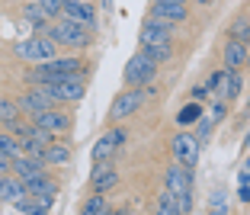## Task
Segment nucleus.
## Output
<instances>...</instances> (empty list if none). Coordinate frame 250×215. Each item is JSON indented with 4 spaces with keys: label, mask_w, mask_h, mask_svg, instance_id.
<instances>
[{
    "label": "nucleus",
    "mask_w": 250,
    "mask_h": 215,
    "mask_svg": "<svg viewBox=\"0 0 250 215\" xmlns=\"http://www.w3.org/2000/svg\"><path fill=\"white\" fill-rule=\"evenodd\" d=\"M87 74V64L77 55H67V58H58L55 55L52 61H42L36 64V71L29 74V84H61V81H74V77Z\"/></svg>",
    "instance_id": "nucleus-1"
},
{
    "label": "nucleus",
    "mask_w": 250,
    "mask_h": 215,
    "mask_svg": "<svg viewBox=\"0 0 250 215\" xmlns=\"http://www.w3.org/2000/svg\"><path fill=\"white\" fill-rule=\"evenodd\" d=\"M48 164H45V157H36V154H16L13 161H10V173H16V177H32V173H42Z\"/></svg>",
    "instance_id": "nucleus-14"
},
{
    "label": "nucleus",
    "mask_w": 250,
    "mask_h": 215,
    "mask_svg": "<svg viewBox=\"0 0 250 215\" xmlns=\"http://www.w3.org/2000/svg\"><path fill=\"white\" fill-rule=\"evenodd\" d=\"M221 58H225V67H237V71H241V67L247 64V42L228 39L225 48H221Z\"/></svg>",
    "instance_id": "nucleus-19"
},
{
    "label": "nucleus",
    "mask_w": 250,
    "mask_h": 215,
    "mask_svg": "<svg viewBox=\"0 0 250 215\" xmlns=\"http://www.w3.org/2000/svg\"><path fill=\"white\" fill-rule=\"evenodd\" d=\"M32 122H36V126L52 129V132H67V129L74 126V122H71V116H67V112H58L55 106H52V109L36 112V116H32Z\"/></svg>",
    "instance_id": "nucleus-16"
},
{
    "label": "nucleus",
    "mask_w": 250,
    "mask_h": 215,
    "mask_svg": "<svg viewBox=\"0 0 250 215\" xmlns=\"http://www.w3.org/2000/svg\"><path fill=\"white\" fill-rule=\"evenodd\" d=\"M199 3H202V7H208V3H212V0H199Z\"/></svg>",
    "instance_id": "nucleus-38"
},
{
    "label": "nucleus",
    "mask_w": 250,
    "mask_h": 215,
    "mask_svg": "<svg viewBox=\"0 0 250 215\" xmlns=\"http://www.w3.org/2000/svg\"><path fill=\"white\" fill-rule=\"evenodd\" d=\"M48 36L64 48H90L93 45V29H87L77 20H67V16H61V22L48 26Z\"/></svg>",
    "instance_id": "nucleus-3"
},
{
    "label": "nucleus",
    "mask_w": 250,
    "mask_h": 215,
    "mask_svg": "<svg viewBox=\"0 0 250 215\" xmlns=\"http://www.w3.org/2000/svg\"><path fill=\"white\" fill-rule=\"evenodd\" d=\"M55 103H58V100L52 97V87H48V84H32V90H26L22 97H16L20 112H29V116H36V112H42V109H52Z\"/></svg>",
    "instance_id": "nucleus-7"
},
{
    "label": "nucleus",
    "mask_w": 250,
    "mask_h": 215,
    "mask_svg": "<svg viewBox=\"0 0 250 215\" xmlns=\"http://www.w3.org/2000/svg\"><path fill=\"white\" fill-rule=\"evenodd\" d=\"M154 77H157V61H151L145 52H135L122 67L125 87H151Z\"/></svg>",
    "instance_id": "nucleus-5"
},
{
    "label": "nucleus",
    "mask_w": 250,
    "mask_h": 215,
    "mask_svg": "<svg viewBox=\"0 0 250 215\" xmlns=\"http://www.w3.org/2000/svg\"><path fill=\"white\" fill-rule=\"evenodd\" d=\"M20 116V106H16V100H7V97H0V126H7L10 119Z\"/></svg>",
    "instance_id": "nucleus-29"
},
{
    "label": "nucleus",
    "mask_w": 250,
    "mask_h": 215,
    "mask_svg": "<svg viewBox=\"0 0 250 215\" xmlns=\"http://www.w3.org/2000/svg\"><path fill=\"white\" fill-rule=\"evenodd\" d=\"M10 161H13V157H7L3 151H0V171H10Z\"/></svg>",
    "instance_id": "nucleus-35"
},
{
    "label": "nucleus",
    "mask_w": 250,
    "mask_h": 215,
    "mask_svg": "<svg viewBox=\"0 0 250 215\" xmlns=\"http://www.w3.org/2000/svg\"><path fill=\"white\" fill-rule=\"evenodd\" d=\"M151 3H164V0H151Z\"/></svg>",
    "instance_id": "nucleus-40"
},
{
    "label": "nucleus",
    "mask_w": 250,
    "mask_h": 215,
    "mask_svg": "<svg viewBox=\"0 0 250 215\" xmlns=\"http://www.w3.org/2000/svg\"><path fill=\"white\" fill-rule=\"evenodd\" d=\"M228 39H237V42H247L250 39V20L247 16H237V20L231 22V36Z\"/></svg>",
    "instance_id": "nucleus-27"
},
{
    "label": "nucleus",
    "mask_w": 250,
    "mask_h": 215,
    "mask_svg": "<svg viewBox=\"0 0 250 215\" xmlns=\"http://www.w3.org/2000/svg\"><path fill=\"white\" fill-rule=\"evenodd\" d=\"M58 48L61 45L55 42L48 32H36V36H29V39H20V42L13 45V55L16 58H22V61H32V64H42V61H52L55 55H58Z\"/></svg>",
    "instance_id": "nucleus-2"
},
{
    "label": "nucleus",
    "mask_w": 250,
    "mask_h": 215,
    "mask_svg": "<svg viewBox=\"0 0 250 215\" xmlns=\"http://www.w3.org/2000/svg\"><path fill=\"white\" fill-rule=\"evenodd\" d=\"M164 183H167V190L173 196H189L192 193V171L189 167H183V164H173L167 173H164Z\"/></svg>",
    "instance_id": "nucleus-10"
},
{
    "label": "nucleus",
    "mask_w": 250,
    "mask_h": 215,
    "mask_svg": "<svg viewBox=\"0 0 250 215\" xmlns=\"http://www.w3.org/2000/svg\"><path fill=\"white\" fill-rule=\"evenodd\" d=\"M0 180H3V177H0Z\"/></svg>",
    "instance_id": "nucleus-41"
},
{
    "label": "nucleus",
    "mask_w": 250,
    "mask_h": 215,
    "mask_svg": "<svg viewBox=\"0 0 250 215\" xmlns=\"http://www.w3.org/2000/svg\"><path fill=\"white\" fill-rule=\"evenodd\" d=\"M22 183H26L29 196H55V193H58V183H55V180L48 177V171L32 173V177H26Z\"/></svg>",
    "instance_id": "nucleus-20"
},
{
    "label": "nucleus",
    "mask_w": 250,
    "mask_h": 215,
    "mask_svg": "<svg viewBox=\"0 0 250 215\" xmlns=\"http://www.w3.org/2000/svg\"><path fill=\"white\" fill-rule=\"evenodd\" d=\"M208 212H228V193H225V190H215V193H212V206H208Z\"/></svg>",
    "instance_id": "nucleus-30"
},
{
    "label": "nucleus",
    "mask_w": 250,
    "mask_h": 215,
    "mask_svg": "<svg viewBox=\"0 0 250 215\" xmlns=\"http://www.w3.org/2000/svg\"><path fill=\"white\" fill-rule=\"evenodd\" d=\"M22 16L32 22V29H36V32H45V29H48V22H55L52 13H48L42 3H36V0H22Z\"/></svg>",
    "instance_id": "nucleus-17"
},
{
    "label": "nucleus",
    "mask_w": 250,
    "mask_h": 215,
    "mask_svg": "<svg viewBox=\"0 0 250 215\" xmlns=\"http://www.w3.org/2000/svg\"><path fill=\"white\" fill-rule=\"evenodd\" d=\"M29 196V190H26V183H22V177H3L0 180V202H20V199H26Z\"/></svg>",
    "instance_id": "nucleus-18"
},
{
    "label": "nucleus",
    "mask_w": 250,
    "mask_h": 215,
    "mask_svg": "<svg viewBox=\"0 0 250 215\" xmlns=\"http://www.w3.org/2000/svg\"><path fill=\"white\" fill-rule=\"evenodd\" d=\"M138 42H141V45L173 42V22H164V20L147 16V22H141V29H138Z\"/></svg>",
    "instance_id": "nucleus-9"
},
{
    "label": "nucleus",
    "mask_w": 250,
    "mask_h": 215,
    "mask_svg": "<svg viewBox=\"0 0 250 215\" xmlns=\"http://www.w3.org/2000/svg\"><path fill=\"white\" fill-rule=\"evenodd\" d=\"M36 3H42L48 13H52V20H61V10H64V0H36Z\"/></svg>",
    "instance_id": "nucleus-31"
},
{
    "label": "nucleus",
    "mask_w": 250,
    "mask_h": 215,
    "mask_svg": "<svg viewBox=\"0 0 250 215\" xmlns=\"http://www.w3.org/2000/svg\"><path fill=\"white\" fill-rule=\"evenodd\" d=\"M116 183H119V173L112 171L106 161H96L93 173H90V186H93V193H106V190H112Z\"/></svg>",
    "instance_id": "nucleus-15"
},
{
    "label": "nucleus",
    "mask_w": 250,
    "mask_h": 215,
    "mask_svg": "<svg viewBox=\"0 0 250 215\" xmlns=\"http://www.w3.org/2000/svg\"><path fill=\"white\" fill-rule=\"evenodd\" d=\"M225 112H228V100H215V106H212V122H221V119H225Z\"/></svg>",
    "instance_id": "nucleus-32"
},
{
    "label": "nucleus",
    "mask_w": 250,
    "mask_h": 215,
    "mask_svg": "<svg viewBox=\"0 0 250 215\" xmlns=\"http://www.w3.org/2000/svg\"><path fill=\"white\" fill-rule=\"evenodd\" d=\"M199 151H202V145H199V138L192 132H177L170 138V154H173V161L189 167V171L199 164Z\"/></svg>",
    "instance_id": "nucleus-6"
},
{
    "label": "nucleus",
    "mask_w": 250,
    "mask_h": 215,
    "mask_svg": "<svg viewBox=\"0 0 250 215\" xmlns=\"http://www.w3.org/2000/svg\"><path fill=\"white\" fill-rule=\"evenodd\" d=\"M52 87V97L58 103H81L83 93H87V84L83 77H74V81H61V84H48Z\"/></svg>",
    "instance_id": "nucleus-13"
},
{
    "label": "nucleus",
    "mask_w": 250,
    "mask_h": 215,
    "mask_svg": "<svg viewBox=\"0 0 250 215\" xmlns=\"http://www.w3.org/2000/svg\"><path fill=\"white\" fill-rule=\"evenodd\" d=\"M67 161H71V148H67V145L52 141V145L45 148V164H67Z\"/></svg>",
    "instance_id": "nucleus-24"
},
{
    "label": "nucleus",
    "mask_w": 250,
    "mask_h": 215,
    "mask_svg": "<svg viewBox=\"0 0 250 215\" xmlns=\"http://www.w3.org/2000/svg\"><path fill=\"white\" fill-rule=\"evenodd\" d=\"M151 16L177 26V22H186V20H189V10H186L183 0H164V3H151Z\"/></svg>",
    "instance_id": "nucleus-11"
},
{
    "label": "nucleus",
    "mask_w": 250,
    "mask_h": 215,
    "mask_svg": "<svg viewBox=\"0 0 250 215\" xmlns=\"http://www.w3.org/2000/svg\"><path fill=\"white\" fill-rule=\"evenodd\" d=\"M125 138H128L125 126H116V129H109V132H103L100 138H96L93 151H90V154H93V161H109V157L125 145Z\"/></svg>",
    "instance_id": "nucleus-8"
},
{
    "label": "nucleus",
    "mask_w": 250,
    "mask_h": 215,
    "mask_svg": "<svg viewBox=\"0 0 250 215\" xmlns=\"http://www.w3.org/2000/svg\"><path fill=\"white\" fill-rule=\"evenodd\" d=\"M154 93H157L154 87H125L122 93L112 100V106H109V122H122V119L135 116Z\"/></svg>",
    "instance_id": "nucleus-4"
},
{
    "label": "nucleus",
    "mask_w": 250,
    "mask_h": 215,
    "mask_svg": "<svg viewBox=\"0 0 250 215\" xmlns=\"http://www.w3.org/2000/svg\"><path fill=\"white\" fill-rule=\"evenodd\" d=\"M61 16L83 22L87 29H96V7L90 3V0H64V10H61Z\"/></svg>",
    "instance_id": "nucleus-12"
},
{
    "label": "nucleus",
    "mask_w": 250,
    "mask_h": 215,
    "mask_svg": "<svg viewBox=\"0 0 250 215\" xmlns=\"http://www.w3.org/2000/svg\"><path fill=\"white\" fill-rule=\"evenodd\" d=\"M237 199H241V202H250V183H241V190H237Z\"/></svg>",
    "instance_id": "nucleus-34"
},
{
    "label": "nucleus",
    "mask_w": 250,
    "mask_h": 215,
    "mask_svg": "<svg viewBox=\"0 0 250 215\" xmlns=\"http://www.w3.org/2000/svg\"><path fill=\"white\" fill-rule=\"evenodd\" d=\"M0 151H3L7 157H16V154H22V145H20V138H16V135L0 132Z\"/></svg>",
    "instance_id": "nucleus-26"
},
{
    "label": "nucleus",
    "mask_w": 250,
    "mask_h": 215,
    "mask_svg": "<svg viewBox=\"0 0 250 215\" xmlns=\"http://www.w3.org/2000/svg\"><path fill=\"white\" fill-rule=\"evenodd\" d=\"M199 116H202V103H199V100H189V103L177 112V126H192Z\"/></svg>",
    "instance_id": "nucleus-25"
},
{
    "label": "nucleus",
    "mask_w": 250,
    "mask_h": 215,
    "mask_svg": "<svg viewBox=\"0 0 250 215\" xmlns=\"http://www.w3.org/2000/svg\"><path fill=\"white\" fill-rule=\"evenodd\" d=\"M189 97H192V100H199V103H202V100L208 97V87H206V84H199V87H192V93H189Z\"/></svg>",
    "instance_id": "nucleus-33"
},
{
    "label": "nucleus",
    "mask_w": 250,
    "mask_h": 215,
    "mask_svg": "<svg viewBox=\"0 0 250 215\" xmlns=\"http://www.w3.org/2000/svg\"><path fill=\"white\" fill-rule=\"evenodd\" d=\"M247 64H250V39H247Z\"/></svg>",
    "instance_id": "nucleus-37"
},
{
    "label": "nucleus",
    "mask_w": 250,
    "mask_h": 215,
    "mask_svg": "<svg viewBox=\"0 0 250 215\" xmlns=\"http://www.w3.org/2000/svg\"><path fill=\"white\" fill-rule=\"evenodd\" d=\"M141 52L147 55L151 61H157V64H164V61L173 58V42H157V45H141Z\"/></svg>",
    "instance_id": "nucleus-22"
},
{
    "label": "nucleus",
    "mask_w": 250,
    "mask_h": 215,
    "mask_svg": "<svg viewBox=\"0 0 250 215\" xmlns=\"http://www.w3.org/2000/svg\"><path fill=\"white\" fill-rule=\"evenodd\" d=\"M81 212H83V215H109L112 206L106 202V193H93V196H90V199L81 206Z\"/></svg>",
    "instance_id": "nucleus-23"
},
{
    "label": "nucleus",
    "mask_w": 250,
    "mask_h": 215,
    "mask_svg": "<svg viewBox=\"0 0 250 215\" xmlns=\"http://www.w3.org/2000/svg\"><path fill=\"white\" fill-rule=\"evenodd\" d=\"M154 212L157 215H183V209H180V199L170 190H164L161 196H157V202H154Z\"/></svg>",
    "instance_id": "nucleus-21"
},
{
    "label": "nucleus",
    "mask_w": 250,
    "mask_h": 215,
    "mask_svg": "<svg viewBox=\"0 0 250 215\" xmlns=\"http://www.w3.org/2000/svg\"><path fill=\"white\" fill-rule=\"evenodd\" d=\"M196 138H199V145H202V148H206V141L208 138H212V126H215V122H212V116H199L196 119Z\"/></svg>",
    "instance_id": "nucleus-28"
},
{
    "label": "nucleus",
    "mask_w": 250,
    "mask_h": 215,
    "mask_svg": "<svg viewBox=\"0 0 250 215\" xmlns=\"http://www.w3.org/2000/svg\"><path fill=\"white\" fill-rule=\"evenodd\" d=\"M244 167H247V171H250V157H247V161H244Z\"/></svg>",
    "instance_id": "nucleus-39"
},
{
    "label": "nucleus",
    "mask_w": 250,
    "mask_h": 215,
    "mask_svg": "<svg viewBox=\"0 0 250 215\" xmlns=\"http://www.w3.org/2000/svg\"><path fill=\"white\" fill-rule=\"evenodd\" d=\"M247 148H250V129L244 132V151H247Z\"/></svg>",
    "instance_id": "nucleus-36"
}]
</instances>
